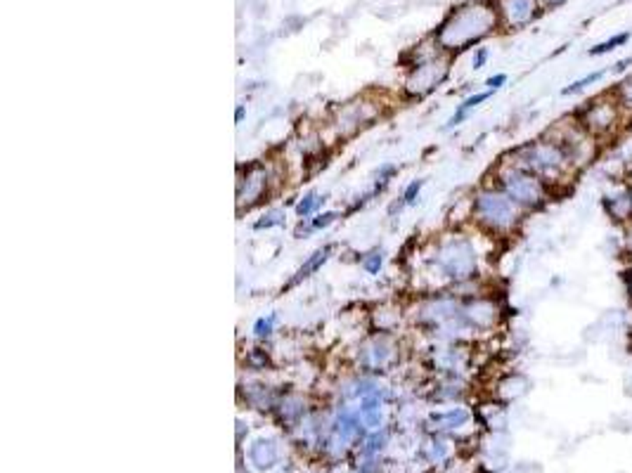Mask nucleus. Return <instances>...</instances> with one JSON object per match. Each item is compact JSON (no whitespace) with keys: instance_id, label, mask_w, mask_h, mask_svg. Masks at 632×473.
<instances>
[{"instance_id":"4468645a","label":"nucleus","mask_w":632,"mask_h":473,"mask_svg":"<svg viewBox=\"0 0 632 473\" xmlns=\"http://www.w3.org/2000/svg\"><path fill=\"white\" fill-rule=\"evenodd\" d=\"M396 358V351H393V344L386 334H379L374 339L367 341L360 351V365L362 369H370V372H379L386 369L391 360Z\"/></svg>"},{"instance_id":"412c9836","label":"nucleus","mask_w":632,"mask_h":473,"mask_svg":"<svg viewBox=\"0 0 632 473\" xmlns=\"http://www.w3.org/2000/svg\"><path fill=\"white\" fill-rule=\"evenodd\" d=\"M611 90H613V95H616L618 102H621V107L628 111L630 118H632V71L625 73V76L618 80Z\"/></svg>"},{"instance_id":"20e7f679","label":"nucleus","mask_w":632,"mask_h":473,"mask_svg":"<svg viewBox=\"0 0 632 473\" xmlns=\"http://www.w3.org/2000/svg\"><path fill=\"white\" fill-rule=\"evenodd\" d=\"M438 277H443L453 286H469L479 282L481 277V248L476 244V236H469L465 232L446 234L436 241L434 256L429 258Z\"/></svg>"},{"instance_id":"473e14b6","label":"nucleus","mask_w":632,"mask_h":473,"mask_svg":"<svg viewBox=\"0 0 632 473\" xmlns=\"http://www.w3.org/2000/svg\"><path fill=\"white\" fill-rule=\"evenodd\" d=\"M621 279H623V291H625V296H628V301H630V306H632V260H630V267L623 272Z\"/></svg>"},{"instance_id":"b1692460","label":"nucleus","mask_w":632,"mask_h":473,"mask_svg":"<svg viewBox=\"0 0 632 473\" xmlns=\"http://www.w3.org/2000/svg\"><path fill=\"white\" fill-rule=\"evenodd\" d=\"M275 325H277V313H268L259 317L254 322V336L256 339H270L275 332Z\"/></svg>"},{"instance_id":"6e6552de","label":"nucleus","mask_w":632,"mask_h":473,"mask_svg":"<svg viewBox=\"0 0 632 473\" xmlns=\"http://www.w3.org/2000/svg\"><path fill=\"white\" fill-rule=\"evenodd\" d=\"M448 71H450L448 52L434 50V52L427 55V57H422L415 66H412V71L408 73V78H405V92L417 99L427 97L448 78Z\"/></svg>"},{"instance_id":"f8f14e48","label":"nucleus","mask_w":632,"mask_h":473,"mask_svg":"<svg viewBox=\"0 0 632 473\" xmlns=\"http://www.w3.org/2000/svg\"><path fill=\"white\" fill-rule=\"evenodd\" d=\"M474 365L472 348L462 341H448V346L434 351V367L446 376H462Z\"/></svg>"},{"instance_id":"7ed1b4c3","label":"nucleus","mask_w":632,"mask_h":473,"mask_svg":"<svg viewBox=\"0 0 632 473\" xmlns=\"http://www.w3.org/2000/svg\"><path fill=\"white\" fill-rule=\"evenodd\" d=\"M507 161L525 168V171L535 173L537 178H542L545 183L552 185L554 190L564 188V185L573 183L580 176L568 161L566 152L554 138H549L547 133H542L540 138L525 140L521 145L511 147L504 154Z\"/></svg>"},{"instance_id":"f704fd0d","label":"nucleus","mask_w":632,"mask_h":473,"mask_svg":"<svg viewBox=\"0 0 632 473\" xmlns=\"http://www.w3.org/2000/svg\"><path fill=\"white\" fill-rule=\"evenodd\" d=\"M244 116H247V107H244V104H240V107H237V111H235V123H237V126H240V123L244 121Z\"/></svg>"},{"instance_id":"a878e982","label":"nucleus","mask_w":632,"mask_h":473,"mask_svg":"<svg viewBox=\"0 0 632 473\" xmlns=\"http://www.w3.org/2000/svg\"><path fill=\"white\" fill-rule=\"evenodd\" d=\"M339 211H322V213H317L315 218H310V225L312 230H327L329 225H334L336 220H339Z\"/></svg>"},{"instance_id":"a211bd4d","label":"nucleus","mask_w":632,"mask_h":473,"mask_svg":"<svg viewBox=\"0 0 632 473\" xmlns=\"http://www.w3.org/2000/svg\"><path fill=\"white\" fill-rule=\"evenodd\" d=\"M327 202V195H320V192H305V195L296 202V216L301 220H308L310 216L317 213V209Z\"/></svg>"},{"instance_id":"f257e3e1","label":"nucleus","mask_w":632,"mask_h":473,"mask_svg":"<svg viewBox=\"0 0 632 473\" xmlns=\"http://www.w3.org/2000/svg\"><path fill=\"white\" fill-rule=\"evenodd\" d=\"M469 218L474 227L490 239H509L518 234L528 213L518 209L495 183H486L474 190L469 199Z\"/></svg>"},{"instance_id":"39448f33","label":"nucleus","mask_w":632,"mask_h":473,"mask_svg":"<svg viewBox=\"0 0 632 473\" xmlns=\"http://www.w3.org/2000/svg\"><path fill=\"white\" fill-rule=\"evenodd\" d=\"M493 183L504 192L518 209H523L525 213H540L554 199L556 190L542 178H537L535 173L525 171V168L511 164L504 157L497 161V166L493 168Z\"/></svg>"},{"instance_id":"9d476101","label":"nucleus","mask_w":632,"mask_h":473,"mask_svg":"<svg viewBox=\"0 0 632 473\" xmlns=\"http://www.w3.org/2000/svg\"><path fill=\"white\" fill-rule=\"evenodd\" d=\"M268 185H270V173L266 166L256 164L247 168V176L237 178V213L252 211L263 202V197L268 195Z\"/></svg>"},{"instance_id":"c9c22d12","label":"nucleus","mask_w":632,"mask_h":473,"mask_svg":"<svg viewBox=\"0 0 632 473\" xmlns=\"http://www.w3.org/2000/svg\"><path fill=\"white\" fill-rule=\"evenodd\" d=\"M621 180H625V183H628L630 188H632V166H630V168H625V173H623V178H621Z\"/></svg>"},{"instance_id":"72a5a7b5","label":"nucleus","mask_w":632,"mask_h":473,"mask_svg":"<svg viewBox=\"0 0 632 473\" xmlns=\"http://www.w3.org/2000/svg\"><path fill=\"white\" fill-rule=\"evenodd\" d=\"M540 3L542 10H554V8H561L564 3H568V0H537Z\"/></svg>"},{"instance_id":"2f4dec72","label":"nucleus","mask_w":632,"mask_h":473,"mask_svg":"<svg viewBox=\"0 0 632 473\" xmlns=\"http://www.w3.org/2000/svg\"><path fill=\"white\" fill-rule=\"evenodd\" d=\"M488 57H490V50H488V48H476V52H474V57H472V66H474V69H483Z\"/></svg>"},{"instance_id":"c85d7f7f","label":"nucleus","mask_w":632,"mask_h":473,"mask_svg":"<svg viewBox=\"0 0 632 473\" xmlns=\"http://www.w3.org/2000/svg\"><path fill=\"white\" fill-rule=\"evenodd\" d=\"M621 246L623 253L632 260V223H628L625 227H621Z\"/></svg>"},{"instance_id":"dca6fc26","label":"nucleus","mask_w":632,"mask_h":473,"mask_svg":"<svg viewBox=\"0 0 632 473\" xmlns=\"http://www.w3.org/2000/svg\"><path fill=\"white\" fill-rule=\"evenodd\" d=\"M331 253H334V244H324V246L317 248V251L312 253V256H310L308 260H305V263L296 270V275H294V279L289 282V286L298 284V282H303V279H308V277L315 275V272L320 270V267L331 258Z\"/></svg>"},{"instance_id":"f03ea898","label":"nucleus","mask_w":632,"mask_h":473,"mask_svg":"<svg viewBox=\"0 0 632 473\" xmlns=\"http://www.w3.org/2000/svg\"><path fill=\"white\" fill-rule=\"evenodd\" d=\"M500 27L497 5L488 0H472L462 5L441 24L436 34V45L443 52H462V50L476 45Z\"/></svg>"},{"instance_id":"ddd939ff","label":"nucleus","mask_w":632,"mask_h":473,"mask_svg":"<svg viewBox=\"0 0 632 473\" xmlns=\"http://www.w3.org/2000/svg\"><path fill=\"white\" fill-rule=\"evenodd\" d=\"M540 10L542 8L537 0H497L500 24L509 31H518L533 24L535 17L540 15Z\"/></svg>"},{"instance_id":"6ab92c4d","label":"nucleus","mask_w":632,"mask_h":473,"mask_svg":"<svg viewBox=\"0 0 632 473\" xmlns=\"http://www.w3.org/2000/svg\"><path fill=\"white\" fill-rule=\"evenodd\" d=\"M374 329H377V334H389V332H393V329L398 327V322H400V313L396 308H386V306H381V308H377L374 310Z\"/></svg>"},{"instance_id":"9b49d317","label":"nucleus","mask_w":632,"mask_h":473,"mask_svg":"<svg viewBox=\"0 0 632 473\" xmlns=\"http://www.w3.org/2000/svg\"><path fill=\"white\" fill-rule=\"evenodd\" d=\"M599 209L611 220V225H616L618 230L625 227L632 223V188L625 180H618L599 197Z\"/></svg>"},{"instance_id":"0eeeda50","label":"nucleus","mask_w":632,"mask_h":473,"mask_svg":"<svg viewBox=\"0 0 632 473\" xmlns=\"http://www.w3.org/2000/svg\"><path fill=\"white\" fill-rule=\"evenodd\" d=\"M545 133L559 142L561 149L566 152L568 161H571L578 173H583L585 168L594 164V161L599 159V154H602L604 145H599L590 133H585V130L580 128V123L573 118V114L559 118V121H556L549 130H545Z\"/></svg>"},{"instance_id":"1a4fd4ad","label":"nucleus","mask_w":632,"mask_h":473,"mask_svg":"<svg viewBox=\"0 0 632 473\" xmlns=\"http://www.w3.org/2000/svg\"><path fill=\"white\" fill-rule=\"evenodd\" d=\"M462 315H465L469 334H493L504 317L502 303L493 294H467L462 296Z\"/></svg>"},{"instance_id":"2eb2a0df","label":"nucleus","mask_w":632,"mask_h":473,"mask_svg":"<svg viewBox=\"0 0 632 473\" xmlns=\"http://www.w3.org/2000/svg\"><path fill=\"white\" fill-rule=\"evenodd\" d=\"M490 97H493V92H490V90H479V92H472V95H469V97H465V99H462V102L458 104V107H455L453 116L448 118L446 130H453V128L462 126V123H465L467 118H469V114H472L474 109H479L483 102H488V99H490Z\"/></svg>"},{"instance_id":"f3484780","label":"nucleus","mask_w":632,"mask_h":473,"mask_svg":"<svg viewBox=\"0 0 632 473\" xmlns=\"http://www.w3.org/2000/svg\"><path fill=\"white\" fill-rule=\"evenodd\" d=\"M606 76H609V69H594V71H590V73H585V76L575 78V80H571V83H568V85H564V88H561V97L580 95V92L590 90L592 85H599Z\"/></svg>"},{"instance_id":"aec40b11","label":"nucleus","mask_w":632,"mask_h":473,"mask_svg":"<svg viewBox=\"0 0 632 473\" xmlns=\"http://www.w3.org/2000/svg\"><path fill=\"white\" fill-rule=\"evenodd\" d=\"M630 36H632L630 31H623V34L611 36V38H606V41H602V43H597V45H592L590 50H587V55H590V57H604V55L613 52V50L623 48L625 43L630 41Z\"/></svg>"},{"instance_id":"bb28decb","label":"nucleus","mask_w":632,"mask_h":473,"mask_svg":"<svg viewBox=\"0 0 632 473\" xmlns=\"http://www.w3.org/2000/svg\"><path fill=\"white\" fill-rule=\"evenodd\" d=\"M422 188H424V180H412L408 188H405L403 197H400V199H403V202H405V206H415L417 199H419V192H422Z\"/></svg>"},{"instance_id":"4be33fe9","label":"nucleus","mask_w":632,"mask_h":473,"mask_svg":"<svg viewBox=\"0 0 632 473\" xmlns=\"http://www.w3.org/2000/svg\"><path fill=\"white\" fill-rule=\"evenodd\" d=\"M287 223V213L284 209H268L259 220L254 223V230H273V227H282Z\"/></svg>"},{"instance_id":"cd10ccee","label":"nucleus","mask_w":632,"mask_h":473,"mask_svg":"<svg viewBox=\"0 0 632 473\" xmlns=\"http://www.w3.org/2000/svg\"><path fill=\"white\" fill-rule=\"evenodd\" d=\"M396 173H398V168L393 166V164H384V166H381L379 171H377V188H374V192H381V190H384L386 185L391 183V178L396 176Z\"/></svg>"},{"instance_id":"423d86ee","label":"nucleus","mask_w":632,"mask_h":473,"mask_svg":"<svg viewBox=\"0 0 632 473\" xmlns=\"http://www.w3.org/2000/svg\"><path fill=\"white\" fill-rule=\"evenodd\" d=\"M571 114L580 123V128L590 133L599 145L616 140L625 130V121H630V114L621 107L613 90L599 92V95L585 99Z\"/></svg>"},{"instance_id":"5701e85b","label":"nucleus","mask_w":632,"mask_h":473,"mask_svg":"<svg viewBox=\"0 0 632 473\" xmlns=\"http://www.w3.org/2000/svg\"><path fill=\"white\" fill-rule=\"evenodd\" d=\"M434 419L443 421L448 428H458V426H465L467 421L472 419V412H469L467 407H453V409H448V412L436 414Z\"/></svg>"},{"instance_id":"7c9ffc66","label":"nucleus","mask_w":632,"mask_h":473,"mask_svg":"<svg viewBox=\"0 0 632 473\" xmlns=\"http://www.w3.org/2000/svg\"><path fill=\"white\" fill-rule=\"evenodd\" d=\"M630 66H632V57H623L611 66L609 73L611 76H625V73H630Z\"/></svg>"},{"instance_id":"393cba45","label":"nucleus","mask_w":632,"mask_h":473,"mask_svg":"<svg viewBox=\"0 0 632 473\" xmlns=\"http://www.w3.org/2000/svg\"><path fill=\"white\" fill-rule=\"evenodd\" d=\"M381 265H384V251H379V248H374L362 258V267H365L367 275H379Z\"/></svg>"},{"instance_id":"c756f323","label":"nucleus","mask_w":632,"mask_h":473,"mask_svg":"<svg viewBox=\"0 0 632 473\" xmlns=\"http://www.w3.org/2000/svg\"><path fill=\"white\" fill-rule=\"evenodd\" d=\"M507 85V73H495V76H488L486 78V90L497 92Z\"/></svg>"}]
</instances>
